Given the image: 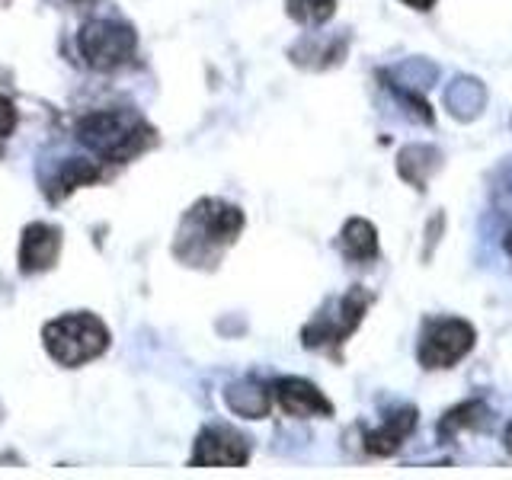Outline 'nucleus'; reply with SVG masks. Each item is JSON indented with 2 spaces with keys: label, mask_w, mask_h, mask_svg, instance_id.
I'll use <instances>...</instances> for the list:
<instances>
[{
  "label": "nucleus",
  "mask_w": 512,
  "mask_h": 480,
  "mask_svg": "<svg viewBox=\"0 0 512 480\" xmlns=\"http://www.w3.org/2000/svg\"><path fill=\"white\" fill-rule=\"evenodd\" d=\"M77 135L87 148H93L106 160H128L148 148L154 132L141 116H135V112L106 109V112H93V116L80 119Z\"/></svg>",
  "instance_id": "nucleus-1"
},
{
  "label": "nucleus",
  "mask_w": 512,
  "mask_h": 480,
  "mask_svg": "<svg viewBox=\"0 0 512 480\" xmlns=\"http://www.w3.org/2000/svg\"><path fill=\"white\" fill-rule=\"evenodd\" d=\"M368 304H372V295H368L362 285H352L343 298H336L330 308L320 311L311 324L301 330L304 349H320V352H330L333 359H340L346 340L365 320Z\"/></svg>",
  "instance_id": "nucleus-2"
},
{
  "label": "nucleus",
  "mask_w": 512,
  "mask_h": 480,
  "mask_svg": "<svg viewBox=\"0 0 512 480\" xmlns=\"http://www.w3.org/2000/svg\"><path fill=\"white\" fill-rule=\"evenodd\" d=\"M42 340L45 349L52 352V359H58L61 365H84L109 346V330L103 327L100 317L77 311L45 324Z\"/></svg>",
  "instance_id": "nucleus-3"
},
{
  "label": "nucleus",
  "mask_w": 512,
  "mask_h": 480,
  "mask_svg": "<svg viewBox=\"0 0 512 480\" xmlns=\"http://www.w3.org/2000/svg\"><path fill=\"white\" fill-rule=\"evenodd\" d=\"M477 346V330L464 317H429L420 330V346H416V362L426 372H445L455 368L461 359L471 356Z\"/></svg>",
  "instance_id": "nucleus-4"
},
{
  "label": "nucleus",
  "mask_w": 512,
  "mask_h": 480,
  "mask_svg": "<svg viewBox=\"0 0 512 480\" xmlns=\"http://www.w3.org/2000/svg\"><path fill=\"white\" fill-rule=\"evenodd\" d=\"M240 228H244V212L237 205L218 202V199H202L183 221L180 244L192 240L196 253L189 260H199L205 253H218L221 247H228L237 240Z\"/></svg>",
  "instance_id": "nucleus-5"
},
{
  "label": "nucleus",
  "mask_w": 512,
  "mask_h": 480,
  "mask_svg": "<svg viewBox=\"0 0 512 480\" xmlns=\"http://www.w3.org/2000/svg\"><path fill=\"white\" fill-rule=\"evenodd\" d=\"M80 55L87 58L90 68L96 71H112L125 64L135 55V32L119 20H93L80 29Z\"/></svg>",
  "instance_id": "nucleus-6"
},
{
  "label": "nucleus",
  "mask_w": 512,
  "mask_h": 480,
  "mask_svg": "<svg viewBox=\"0 0 512 480\" xmlns=\"http://www.w3.org/2000/svg\"><path fill=\"white\" fill-rule=\"evenodd\" d=\"M250 461V442L247 436H240L231 426H208L202 429V436L192 452V464L199 468H240Z\"/></svg>",
  "instance_id": "nucleus-7"
},
{
  "label": "nucleus",
  "mask_w": 512,
  "mask_h": 480,
  "mask_svg": "<svg viewBox=\"0 0 512 480\" xmlns=\"http://www.w3.org/2000/svg\"><path fill=\"white\" fill-rule=\"evenodd\" d=\"M416 423H420V410H416L413 404H404V407H397L391 413H384L381 426L365 432V452L375 455V458L397 455L400 448H404V442L413 436Z\"/></svg>",
  "instance_id": "nucleus-8"
},
{
  "label": "nucleus",
  "mask_w": 512,
  "mask_h": 480,
  "mask_svg": "<svg viewBox=\"0 0 512 480\" xmlns=\"http://www.w3.org/2000/svg\"><path fill=\"white\" fill-rule=\"evenodd\" d=\"M272 397L279 400V407L288 413V416H333V404L327 400V394L317 388L314 381L308 378H295V375H285L276 381V388H272Z\"/></svg>",
  "instance_id": "nucleus-9"
},
{
  "label": "nucleus",
  "mask_w": 512,
  "mask_h": 480,
  "mask_svg": "<svg viewBox=\"0 0 512 480\" xmlns=\"http://www.w3.org/2000/svg\"><path fill=\"white\" fill-rule=\"evenodd\" d=\"M61 253V231L52 224H29L20 240V269L23 272H42L52 269Z\"/></svg>",
  "instance_id": "nucleus-10"
},
{
  "label": "nucleus",
  "mask_w": 512,
  "mask_h": 480,
  "mask_svg": "<svg viewBox=\"0 0 512 480\" xmlns=\"http://www.w3.org/2000/svg\"><path fill=\"white\" fill-rule=\"evenodd\" d=\"M442 167V154L432 148V144H407L404 151L397 154V173L416 189L426 192L429 176Z\"/></svg>",
  "instance_id": "nucleus-11"
},
{
  "label": "nucleus",
  "mask_w": 512,
  "mask_h": 480,
  "mask_svg": "<svg viewBox=\"0 0 512 480\" xmlns=\"http://www.w3.org/2000/svg\"><path fill=\"white\" fill-rule=\"evenodd\" d=\"M343 256L352 263H372L378 260V228L368 218H349L340 231Z\"/></svg>",
  "instance_id": "nucleus-12"
},
{
  "label": "nucleus",
  "mask_w": 512,
  "mask_h": 480,
  "mask_svg": "<svg viewBox=\"0 0 512 480\" xmlns=\"http://www.w3.org/2000/svg\"><path fill=\"white\" fill-rule=\"evenodd\" d=\"M343 58H346V36H340V39L308 36V39H301L298 48H292V61L301 64V68H314V71L333 68V64H340Z\"/></svg>",
  "instance_id": "nucleus-13"
},
{
  "label": "nucleus",
  "mask_w": 512,
  "mask_h": 480,
  "mask_svg": "<svg viewBox=\"0 0 512 480\" xmlns=\"http://www.w3.org/2000/svg\"><path fill=\"white\" fill-rule=\"evenodd\" d=\"M487 423H490L487 400L471 397V400H464V404L445 410V416L439 420V436L448 442V439H455V436H461V432H468V429H484Z\"/></svg>",
  "instance_id": "nucleus-14"
},
{
  "label": "nucleus",
  "mask_w": 512,
  "mask_h": 480,
  "mask_svg": "<svg viewBox=\"0 0 512 480\" xmlns=\"http://www.w3.org/2000/svg\"><path fill=\"white\" fill-rule=\"evenodd\" d=\"M228 404L234 413L250 416V420H260V416H266L272 407V394L263 388V384L247 381V384H234V388L228 391Z\"/></svg>",
  "instance_id": "nucleus-15"
},
{
  "label": "nucleus",
  "mask_w": 512,
  "mask_h": 480,
  "mask_svg": "<svg viewBox=\"0 0 512 480\" xmlns=\"http://www.w3.org/2000/svg\"><path fill=\"white\" fill-rule=\"evenodd\" d=\"M288 16L301 26H324L333 20L336 13V0H285Z\"/></svg>",
  "instance_id": "nucleus-16"
},
{
  "label": "nucleus",
  "mask_w": 512,
  "mask_h": 480,
  "mask_svg": "<svg viewBox=\"0 0 512 480\" xmlns=\"http://www.w3.org/2000/svg\"><path fill=\"white\" fill-rule=\"evenodd\" d=\"M100 180V167L93 164V160H68V167L61 170V192H74L77 186H87V183H96Z\"/></svg>",
  "instance_id": "nucleus-17"
},
{
  "label": "nucleus",
  "mask_w": 512,
  "mask_h": 480,
  "mask_svg": "<svg viewBox=\"0 0 512 480\" xmlns=\"http://www.w3.org/2000/svg\"><path fill=\"white\" fill-rule=\"evenodd\" d=\"M13 128H16V106L7 96H0V138H10Z\"/></svg>",
  "instance_id": "nucleus-18"
},
{
  "label": "nucleus",
  "mask_w": 512,
  "mask_h": 480,
  "mask_svg": "<svg viewBox=\"0 0 512 480\" xmlns=\"http://www.w3.org/2000/svg\"><path fill=\"white\" fill-rule=\"evenodd\" d=\"M400 4H407V7L420 10V13H429L432 7H436V0H400Z\"/></svg>",
  "instance_id": "nucleus-19"
},
{
  "label": "nucleus",
  "mask_w": 512,
  "mask_h": 480,
  "mask_svg": "<svg viewBox=\"0 0 512 480\" xmlns=\"http://www.w3.org/2000/svg\"><path fill=\"white\" fill-rule=\"evenodd\" d=\"M503 445H506V452L512 455V423H509V426L503 429Z\"/></svg>",
  "instance_id": "nucleus-20"
},
{
  "label": "nucleus",
  "mask_w": 512,
  "mask_h": 480,
  "mask_svg": "<svg viewBox=\"0 0 512 480\" xmlns=\"http://www.w3.org/2000/svg\"><path fill=\"white\" fill-rule=\"evenodd\" d=\"M503 247H506V253L512 256V228L506 231V237H503Z\"/></svg>",
  "instance_id": "nucleus-21"
},
{
  "label": "nucleus",
  "mask_w": 512,
  "mask_h": 480,
  "mask_svg": "<svg viewBox=\"0 0 512 480\" xmlns=\"http://www.w3.org/2000/svg\"><path fill=\"white\" fill-rule=\"evenodd\" d=\"M74 4H90V0H74Z\"/></svg>",
  "instance_id": "nucleus-22"
}]
</instances>
